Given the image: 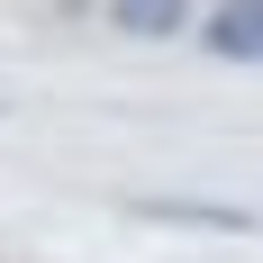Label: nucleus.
<instances>
[{"mask_svg":"<svg viewBox=\"0 0 263 263\" xmlns=\"http://www.w3.org/2000/svg\"><path fill=\"white\" fill-rule=\"evenodd\" d=\"M145 218H182V227H254L245 209H191V200H136Z\"/></svg>","mask_w":263,"mask_h":263,"instance_id":"7ed1b4c3","label":"nucleus"},{"mask_svg":"<svg viewBox=\"0 0 263 263\" xmlns=\"http://www.w3.org/2000/svg\"><path fill=\"white\" fill-rule=\"evenodd\" d=\"M73 9H82V0H73Z\"/></svg>","mask_w":263,"mask_h":263,"instance_id":"20e7f679","label":"nucleus"},{"mask_svg":"<svg viewBox=\"0 0 263 263\" xmlns=\"http://www.w3.org/2000/svg\"><path fill=\"white\" fill-rule=\"evenodd\" d=\"M200 46L218 64H263V0H218L209 27H200Z\"/></svg>","mask_w":263,"mask_h":263,"instance_id":"f257e3e1","label":"nucleus"},{"mask_svg":"<svg viewBox=\"0 0 263 263\" xmlns=\"http://www.w3.org/2000/svg\"><path fill=\"white\" fill-rule=\"evenodd\" d=\"M109 27H118V36H182L191 0H109Z\"/></svg>","mask_w":263,"mask_h":263,"instance_id":"f03ea898","label":"nucleus"}]
</instances>
